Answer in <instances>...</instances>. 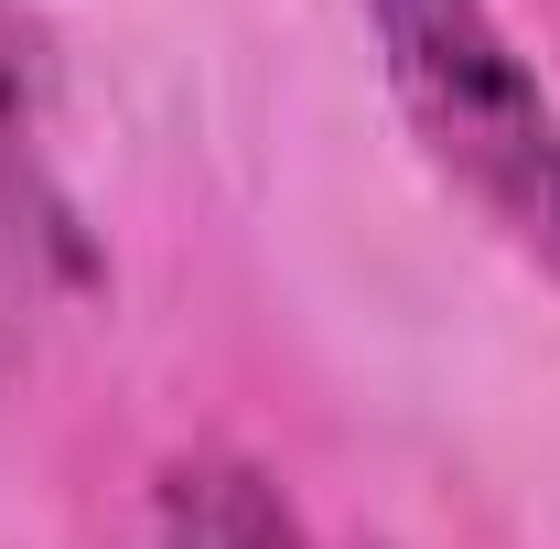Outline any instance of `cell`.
Listing matches in <instances>:
<instances>
[{"label": "cell", "mask_w": 560, "mask_h": 549, "mask_svg": "<svg viewBox=\"0 0 560 549\" xmlns=\"http://www.w3.org/2000/svg\"><path fill=\"white\" fill-rule=\"evenodd\" d=\"M431 173L475 206L506 259L560 291V97L517 55L495 0H355Z\"/></svg>", "instance_id": "obj_1"}, {"label": "cell", "mask_w": 560, "mask_h": 549, "mask_svg": "<svg viewBox=\"0 0 560 549\" xmlns=\"http://www.w3.org/2000/svg\"><path fill=\"white\" fill-rule=\"evenodd\" d=\"M66 291H86V237L55 173V66L44 33L0 0V324H33Z\"/></svg>", "instance_id": "obj_2"}, {"label": "cell", "mask_w": 560, "mask_h": 549, "mask_svg": "<svg viewBox=\"0 0 560 549\" xmlns=\"http://www.w3.org/2000/svg\"><path fill=\"white\" fill-rule=\"evenodd\" d=\"M151 549H313V528L248 453H173L151 484Z\"/></svg>", "instance_id": "obj_3"}]
</instances>
